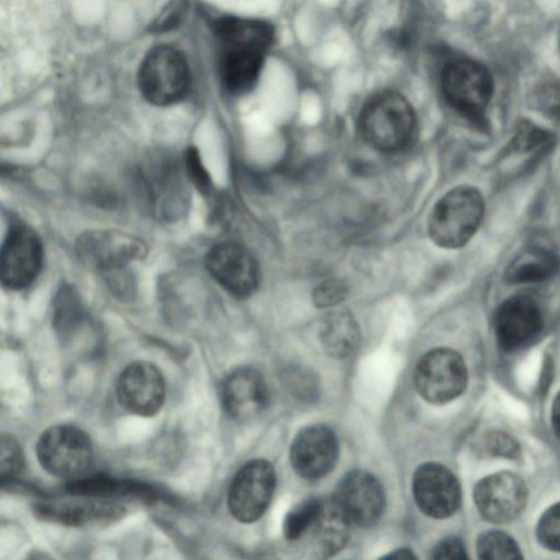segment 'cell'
<instances>
[{
  "label": "cell",
  "instance_id": "obj_1",
  "mask_svg": "<svg viewBox=\"0 0 560 560\" xmlns=\"http://www.w3.org/2000/svg\"><path fill=\"white\" fill-rule=\"evenodd\" d=\"M359 128L370 147L383 152H394L412 140L416 114L401 94L383 91L364 104L359 117Z\"/></svg>",
  "mask_w": 560,
  "mask_h": 560
},
{
  "label": "cell",
  "instance_id": "obj_2",
  "mask_svg": "<svg viewBox=\"0 0 560 560\" xmlns=\"http://www.w3.org/2000/svg\"><path fill=\"white\" fill-rule=\"evenodd\" d=\"M483 212L480 191L472 186H457L433 207L428 222L429 235L441 247H462L478 230Z\"/></svg>",
  "mask_w": 560,
  "mask_h": 560
},
{
  "label": "cell",
  "instance_id": "obj_3",
  "mask_svg": "<svg viewBox=\"0 0 560 560\" xmlns=\"http://www.w3.org/2000/svg\"><path fill=\"white\" fill-rule=\"evenodd\" d=\"M190 71L185 56L170 45L150 49L138 70V86L142 96L156 106H170L188 93Z\"/></svg>",
  "mask_w": 560,
  "mask_h": 560
},
{
  "label": "cell",
  "instance_id": "obj_4",
  "mask_svg": "<svg viewBox=\"0 0 560 560\" xmlns=\"http://www.w3.org/2000/svg\"><path fill=\"white\" fill-rule=\"evenodd\" d=\"M441 89L455 112L478 121L491 100L493 80L482 63L471 59H456L443 68Z\"/></svg>",
  "mask_w": 560,
  "mask_h": 560
},
{
  "label": "cell",
  "instance_id": "obj_5",
  "mask_svg": "<svg viewBox=\"0 0 560 560\" xmlns=\"http://www.w3.org/2000/svg\"><path fill=\"white\" fill-rule=\"evenodd\" d=\"M467 368L462 355L453 349L436 348L418 361L413 382L418 393L431 404H446L466 388Z\"/></svg>",
  "mask_w": 560,
  "mask_h": 560
},
{
  "label": "cell",
  "instance_id": "obj_6",
  "mask_svg": "<svg viewBox=\"0 0 560 560\" xmlns=\"http://www.w3.org/2000/svg\"><path fill=\"white\" fill-rule=\"evenodd\" d=\"M36 453L45 470L62 478L82 475L93 457L89 436L73 425H55L46 430L37 442Z\"/></svg>",
  "mask_w": 560,
  "mask_h": 560
},
{
  "label": "cell",
  "instance_id": "obj_7",
  "mask_svg": "<svg viewBox=\"0 0 560 560\" xmlns=\"http://www.w3.org/2000/svg\"><path fill=\"white\" fill-rule=\"evenodd\" d=\"M276 487L272 465L265 459L246 463L233 478L228 505L234 518L242 523L257 521L267 510Z\"/></svg>",
  "mask_w": 560,
  "mask_h": 560
},
{
  "label": "cell",
  "instance_id": "obj_8",
  "mask_svg": "<svg viewBox=\"0 0 560 560\" xmlns=\"http://www.w3.org/2000/svg\"><path fill=\"white\" fill-rule=\"evenodd\" d=\"M527 500L525 481L511 471L488 475L474 488V501L480 516L492 524H506L517 518Z\"/></svg>",
  "mask_w": 560,
  "mask_h": 560
},
{
  "label": "cell",
  "instance_id": "obj_9",
  "mask_svg": "<svg viewBox=\"0 0 560 560\" xmlns=\"http://www.w3.org/2000/svg\"><path fill=\"white\" fill-rule=\"evenodd\" d=\"M43 264V246L37 234L25 224L11 225L2 243L0 277L8 289L27 287L38 275Z\"/></svg>",
  "mask_w": 560,
  "mask_h": 560
},
{
  "label": "cell",
  "instance_id": "obj_10",
  "mask_svg": "<svg viewBox=\"0 0 560 560\" xmlns=\"http://www.w3.org/2000/svg\"><path fill=\"white\" fill-rule=\"evenodd\" d=\"M77 253L86 265L103 271H115L147 254L139 237L116 230L83 233L77 241Z\"/></svg>",
  "mask_w": 560,
  "mask_h": 560
},
{
  "label": "cell",
  "instance_id": "obj_11",
  "mask_svg": "<svg viewBox=\"0 0 560 560\" xmlns=\"http://www.w3.org/2000/svg\"><path fill=\"white\" fill-rule=\"evenodd\" d=\"M178 164L162 156L147 164L140 174V186L153 213L164 220L179 218L187 203V190Z\"/></svg>",
  "mask_w": 560,
  "mask_h": 560
},
{
  "label": "cell",
  "instance_id": "obj_12",
  "mask_svg": "<svg viewBox=\"0 0 560 560\" xmlns=\"http://www.w3.org/2000/svg\"><path fill=\"white\" fill-rule=\"evenodd\" d=\"M332 501L348 524L370 526L383 513L385 494L373 475L353 470L340 480Z\"/></svg>",
  "mask_w": 560,
  "mask_h": 560
},
{
  "label": "cell",
  "instance_id": "obj_13",
  "mask_svg": "<svg viewBox=\"0 0 560 560\" xmlns=\"http://www.w3.org/2000/svg\"><path fill=\"white\" fill-rule=\"evenodd\" d=\"M412 491L419 509L433 518L453 515L462 501L457 478L448 468L438 463H425L416 469Z\"/></svg>",
  "mask_w": 560,
  "mask_h": 560
},
{
  "label": "cell",
  "instance_id": "obj_14",
  "mask_svg": "<svg viewBox=\"0 0 560 560\" xmlns=\"http://www.w3.org/2000/svg\"><path fill=\"white\" fill-rule=\"evenodd\" d=\"M211 276L231 294L237 298L250 295L259 283V268L254 256L242 245L222 242L206 256Z\"/></svg>",
  "mask_w": 560,
  "mask_h": 560
},
{
  "label": "cell",
  "instance_id": "obj_15",
  "mask_svg": "<svg viewBox=\"0 0 560 560\" xmlns=\"http://www.w3.org/2000/svg\"><path fill=\"white\" fill-rule=\"evenodd\" d=\"M542 313L538 303L528 295L520 294L505 300L494 317L498 343L505 351L525 347L542 329Z\"/></svg>",
  "mask_w": 560,
  "mask_h": 560
},
{
  "label": "cell",
  "instance_id": "obj_16",
  "mask_svg": "<svg viewBox=\"0 0 560 560\" xmlns=\"http://www.w3.org/2000/svg\"><path fill=\"white\" fill-rule=\"evenodd\" d=\"M335 432L323 424L301 430L294 438L290 459L293 469L305 479H318L329 474L338 458Z\"/></svg>",
  "mask_w": 560,
  "mask_h": 560
},
{
  "label": "cell",
  "instance_id": "obj_17",
  "mask_svg": "<svg viewBox=\"0 0 560 560\" xmlns=\"http://www.w3.org/2000/svg\"><path fill=\"white\" fill-rule=\"evenodd\" d=\"M119 404L138 416H153L162 407L165 383L160 371L148 362L129 364L117 382Z\"/></svg>",
  "mask_w": 560,
  "mask_h": 560
},
{
  "label": "cell",
  "instance_id": "obj_18",
  "mask_svg": "<svg viewBox=\"0 0 560 560\" xmlns=\"http://www.w3.org/2000/svg\"><path fill=\"white\" fill-rule=\"evenodd\" d=\"M36 517L66 526L106 525L120 518L125 509L104 499H79L70 501H42L33 506Z\"/></svg>",
  "mask_w": 560,
  "mask_h": 560
},
{
  "label": "cell",
  "instance_id": "obj_19",
  "mask_svg": "<svg viewBox=\"0 0 560 560\" xmlns=\"http://www.w3.org/2000/svg\"><path fill=\"white\" fill-rule=\"evenodd\" d=\"M221 400L232 419L242 422L253 420L268 405V388L258 371L249 366L240 368L223 381Z\"/></svg>",
  "mask_w": 560,
  "mask_h": 560
},
{
  "label": "cell",
  "instance_id": "obj_20",
  "mask_svg": "<svg viewBox=\"0 0 560 560\" xmlns=\"http://www.w3.org/2000/svg\"><path fill=\"white\" fill-rule=\"evenodd\" d=\"M212 28L220 49L244 48L265 54L275 34L266 21L237 16H221L213 22Z\"/></svg>",
  "mask_w": 560,
  "mask_h": 560
},
{
  "label": "cell",
  "instance_id": "obj_21",
  "mask_svg": "<svg viewBox=\"0 0 560 560\" xmlns=\"http://www.w3.org/2000/svg\"><path fill=\"white\" fill-rule=\"evenodd\" d=\"M265 52L244 48H223L219 54V77L222 86L233 95L249 92L257 83Z\"/></svg>",
  "mask_w": 560,
  "mask_h": 560
},
{
  "label": "cell",
  "instance_id": "obj_22",
  "mask_svg": "<svg viewBox=\"0 0 560 560\" xmlns=\"http://www.w3.org/2000/svg\"><path fill=\"white\" fill-rule=\"evenodd\" d=\"M559 268L560 260L553 252L533 246L522 250L510 262L505 278L510 283H536L548 280Z\"/></svg>",
  "mask_w": 560,
  "mask_h": 560
},
{
  "label": "cell",
  "instance_id": "obj_23",
  "mask_svg": "<svg viewBox=\"0 0 560 560\" xmlns=\"http://www.w3.org/2000/svg\"><path fill=\"white\" fill-rule=\"evenodd\" d=\"M319 338L323 348L330 357L336 359L348 358L359 345V327L349 311H335L324 318L319 329Z\"/></svg>",
  "mask_w": 560,
  "mask_h": 560
},
{
  "label": "cell",
  "instance_id": "obj_24",
  "mask_svg": "<svg viewBox=\"0 0 560 560\" xmlns=\"http://www.w3.org/2000/svg\"><path fill=\"white\" fill-rule=\"evenodd\" d=\"M66 491L72 495L104 500L127 495L140 497L149 501L155 498L154 490L148 485L104 476L71 481L66 486Z\"/></svg>",
  "mask_w": 560,
  "mask_h": 560
},
{
  "label": "cell",
  "instance_id": "obj_25",
  "mask_svg": "<svg viewBox=\"0 0 560 560\" xmlns=\"http://www.w3.org/2000/svg\"><path fill=\"white\" fill-rule=\"evenodd\" d=\"M327 502L319 498L306 499L285 515L283 535L285 539L295 541L312 533L319 523Z\"/></svg>",
  "mask_w": 560,
  "mask_h": 560
},
{
  "label": "cell",
  "instance_id": "obj_26",
  "mask_svg": "<svg viewBox=\"0 0 560 560\" xmlns=\"http://www.w3.org/2000/svg\"><path fill=\"white\" fill-rule=\"evenodd\" d=\"M476 550L478 560H524L515 539L499 529H489L480 534Z\"/></svg>",
  "mask_w": 560,
  "mask_h": 560
},
{
  "label": "cell",
  "instance_id": "obj_27",
  "mask_svg": "<svg viewBox=\"0 0 560 560\" xmlns=\"http://www.w3.org/2000/svg\"><path fill=\"white\" fill-rule=\"evenodd\" d=\"M536 537L548 550L560 552V502L552 504L540 515Z\"/></svg>",
  "mask_w": 560,
  "mask_h": 560
},
{
  "label": "cell",
  "instance_id": "obj_28",
  "mask_svg": "<svg viewBox=\"0 0 560 560\" xmlns=\"http://www.w3.org/2000/svg\"><path fill=\"white\" fill-rule=\"evenodd\" d=\"M55 324L62 332H69L80 324L82 311L78 298L69 289L61 290L55 307Z\"/></svg>",
  "mask_w": 560,
  "mask_h": 560
},
{
  "label": "cell",
  "instance_id": "obj_29",
  "mask_svg": "<svg viewBox=\"0 0 560 560\" xmlns=\"http://www.w3.org/2000/svg\"><path fill=\"white\" fill-rule=\"evenodd\" d=\"M23 468V455L16 441L8 435L0 442V480L4 483L13 481Z\"/></svg>",
  "mask_w": 560,
  "mask_h": 560
},
{
  "label": "cell",
  "instance_id": "obj_30",
  "mask_svg": "<svg viewBox=\"0 0 560 560\" xmlns=\"http://www.w3.org/2000/svg\"><path fill=\"white\" fill-rule=\"evenodd\" d=\"M184 165L187 177L195 187L203 195H209L212 189L211 178L195 147H189L186 150Z\"/></svg>",
  "mask_w": 560,
  "mask_h": 560
},
{
  "label": "cell",
  "instance_id": "obj_31",
  "mask_svg": "<svg viewBox=\"0 0 560 560\" xmlns=\"http://www.w3.org/2000/svg\"><path fill=\"white\" fill-rule=\"evenodd\" d=\"M549 142L548 132L530 122H522L512 140V148L518 152H528L538 147H545Z\"/></svg>",
  "mask_w": 560,
  "mask_h": 560
},
{
  "label": "cell",
  "instance_id": "obj_32",
  "mask_svg": "<svg viewBox=\"0 0 560 560\" xmlns=\"http://www.w3.org/2000/svg\"><path fill=\"white\" fill-rule=\"evenodd\" d=\"M486 452L493 456L515 458L520 454L517 442L506 433L492 432L485 440Z\"/></svg>",
  "mask_w": 560,
  "mask_h": 560
},
{
  "label": "cell",
  "instance_id": "obj_33",
  "mask_svg": "<svg viewBox=\"0 0 560 560\" xmlns=\"http://www.w3.org/2000/svg\"><path fill=\"white\" fill-rule=\"evenodd\" d=\"M347 294V287L338 279H328L322 282L314 291V303L319 307H329L342 301Z\"/></svg>",
  "mask_w": 560,
  "mask_h": 560
},
{
  "label": "cell",
  "instance_id": "obj_34",
  "mask_svg": "<svg viewBox=\"0 0 560 560\" xmlns=\"http://www.w3.org/2000/svg\"><path fill=\"white\" fill-rule=\"evenodd\" d=\"M430 560H469V558L462 540L452 536L434 546Z\"/></svg>",
  "mask_w": 560,
  "mask_h": 560
},
{
  "label": "cell",
  "instance_id": "obj_35",
  "mask_svg": "<svg viewBox=\"0 0 560 560\" xmlns=\"http://www.w3.org/2000/svg\"><path fill=\"white\" fill-rule=\"evenodd\" d=\"M187 12L186 2H171L155 19L151 28L154 32H167L182 22Z\"/></svg>",
  "mask_w": 560,
  "mask_h": 560
},
{
  "label": "cell",
  "instance_id": "obj_36",
  "mask_svg": "<svg viewBox=\"0 0 560 560\" xmlns=\"http://www.w3.org/2000/svg\"><path fill=\"white\" fill-rule=\"evenodd\" d=\"M546 91L538 93V101L545 112L553 117L560 118V84H547Z\"/></svg>",
  "mask_w": 560,
  "mask_h": 560
},
{
  "label": "cell",
  "instance_id": "obj_37",
  "mask_svg": "<svg viewBox=\"0 0 560 560\" xmlns=\"http://www.w3.org/2000/svg\"><path fill=\"white\" fill-rule=\"evenodd\" d=\"M378 560H418V558L410 549L401 548L383 556Z\"/></svg>",
  "mask_w": 560,
  "mask_h": 560
},
{
  "label": "cell",
  "instance_id": "obj_38",
  "mask_svg": "<svg viewBox=\"0 0 560 560\" xmlns=\"http://www.w3.org/2000/svg\"><path fill=\"white\" fill-rule=\"evenodd\" d=\"M551 422L553 431L560 440V392L557 394L552 404Z\"/></svg>",
  "mask_w": 560,
  "mask_h": 560
},
{
  "label": "cell",
  "instance_id": "obj_39",
  "mask_svg": "<svg viewBox=\"0 0 560 560\" xmlns=\"http://www.w3.org/2000/svg\"><path fill=\"white\" fill-rule=\"evenodd\" d=\"M28 560H46L42 555H34Z\"/></svg>",
  "mask_w": 560,
  "mask_h": 560
},
{
  "label": "cell",
  "instance_id": "obj_40",
  "mask_svg": "<svg viewBox=\"0 0 560 560\" xmlns=\"http://www.w3.org/2000/svg\"><path fill=\"white\" fill-rule=\"evenodd\" d=\"M559 45H560V34H559Z\"/></svg>",
  "mask_w": 560,
  "mask_h": 560
}]
</instances>
